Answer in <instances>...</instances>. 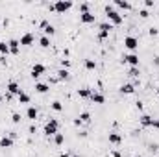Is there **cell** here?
Here are the masks:
<instances>
[{
    "label": "cell",
    "instance_id": "7bdbcfd3",
    "mask_svg": "<svg viewBox=\"0 0 159 157\" xmlns=\"http://www.w3.org/2000/svg\"><path fill=\"white\" fill-rule=\"evenodd\" d=\"M70 157H80V155H70Z\"/></svg>",
    "mask_w": 159,
    "mask_h": 157
},
{
    "label": "cell",
    "instance_id": "ab89813d",
    "mask_svg": "<svg viewBox=\"0 0 159 157\" xmlns=\"http://www.w3.org/2000/svg\"><path fill=\"white\" fill-rule=\"evenodd\" d=\"M111 157H120V152H113V153H111Z\"/></svg>",
    "mask_w": 159,
    "mask_h": 157
},
{
    "label": "cell",
    "instance_id": "e0dca14e",
    "mask_svg": "<svg viewBox=\"0 0 159 157\" xmlns=\"http://www.w3.org/2000/svg\"><path fill=\"white\" fill-rule=\"evenodd\" d=\"M109 142L111 144H120L122 142V137L119 133H109Z\"/></svg>",
    "mask_w": 159,
    "mask_h": 157
},
{
    "label": "cell",
    "instance_id": "8d00e7d4",
    "mask_svg": "<svg viewBox=\"0 0 159 157\" xmlns=\"http://www.w3.org/2000/svg\"><path fill=\"white\" fill-rule=\"evenodd\" d=\"M152 128H155V129H159V118H157V120L154 118V124H152Z\"/></svg>",
    "mask_w": 159,
    "mask_h": 157
},
{
    "label": "cell",
    "instance_id": "60d3db41",
    "mask_svg": "<svg viewBox=\"0 0 159 157\" xmlns=\"http://www.w3.org/2000/svg\"><path fill=\"white\" fill-rule=\"evenodd\" d=\"M61 157H70V155H69L67 152H63V153H61Z\"/></svg>",
    "mask_w": 159,
    "mask_h": 157
},
{
    "label": "cell",
    "instance_id": "f1b7e54d",
    "mask_svg": "<svg viewBox=\"0 0 159 157\" xmlns=\"http://www.w3.org/2000/svg\"><path fill=\"white\" fill-rule=\"evenodd\" d=\"M43 31H45V35L48 37V35H54V31H56V28L52 26V24H48V26H46V28H45Z\"/></svg>",
    "mask_w": 159,
    "mask_h": 157
},
{
    "label": "cell",
    "instance_id": "74e56055",
    "mask_svg": "<svg viewBox=\"0 0 159 157\" xmlns=\"http://www.w3.org/2000/svg\"><path fill=\"white\" fill-rule=\"evenodd\" d=\"M144 6H146V7H152V6H154V2H152V0H146Z\"/></svg>",
    "mask_w": 159,
    "mask_h": 157
},
{
    "label": "cell",
    "instance_id": "5bb4252c",
    "mask_svg": "<svg viewBox=\"0 0 159 157\" xmlns=\"http://www.w3.org/2000/svg\"><path fill=\"white\" fill-rule=\"evenodd\" d=\"M91 100H93L94 103H104V102H105V96H104V94H100V92H94V91H93Z\"/></svg>",
    "mask_w": 159,
    "mask_h": 157
},
{
    "label": "cell",
    "instance_id": "f35d334b",
    "mask_svg": "<svg viewBox=\"0 0 159 157\" xmlns=\"http://www.w3.org/2000/svg\"><path fill=\"white\" fill-rule=\"evenodd\" d=\"M74 126H81V120L80 118H74Z\"/></svg>",
    "mask_w": 159,
    "mask_h": 157
},
{
    "label": "cell",
    "instance_id": "8fae6325",
    "mask_svg": "<svg viewBox=\"0 0 159 157\" xmlns=\"http://www.w3.org/2000/svg\"><path fill=\"white\" fill-rule=\"evenodd\" d=\"M7 45H9V54H19V46H20V43H19L17 39H11Z\"/></svg>",
    "mask_w": 159,
    "mask_h": 157
},
{
    "label": "cell",
    "instance_id": "2e32d148",
    "mask_svg": "<svg viewBox=\"0 0 159 157\" xmlns=\"http://www.w3.org/2000/svg\"><path fill=\"white\" fill-rule=\"evenodd\" d=\"M35 91L39 92V94H45V92H48V83H35Z\"/></svg>",
    "mask_w": 159,
    "mask_h": 157
},
{
    "label": "cell",
    "instance_id": "b9f144b4",
    "mask_svg": "<svg viewBox=\"0 0 159 157\" xmlns=\"http://www.w3.org/2000/svg\"><path fill=\"white\" fill-rule=\"evenodd\" d=\"M133 157H143V155H133Z\"/></svg>",
    "mask_w": 159,
    "mask_h": 157
},
{
    "label": "cell",
    "instance_id": "30bf717a",
    "mask_svg": "<svg viewBox=\"0 0 159 157\" xmlns=\"http://www.w3.org/2000/svg\"><path fill=\"white\" fill-rule=\"evenodd\" d=\"M13 146V139L9 137V135H4L2 139H0V148H11Z\"/></svg>",
    "mask_w": 159,
    "mask_h": 157
},
{
    "label": "cell",
    "instance_id": "ffe728a7",
    "mask_svg": "<svg viewBox=\"0 0 159 157\" xmlns=\"http://www.w3.org/2000/svg\"><path fill=\"white\" fill-rule=\"evenodd\" d=\"M115 6L120 7V9H130V7H131V4H130V2H124V0H116Z\"/></svg>",
    "mask_w": 159,
    "mask_h": 157
},
{
    "label": "cell",
    "instance_id": "277c9868",
    "mask_svg": "<svg viewBox=\"0 0 159 157\" xmlns=\"http://www.w3.org/2000/svg\"><path fill=\"white\" fill-rule=\"evenodd\" d=\"M124 46L128 48V50H137V48H139V39L133 37V35L124 37Z\"/></svg>",
    "mask_w": 159,
    "mask_h": 157
},
{
    "label": "cell",
    "instance_id": "9a60e30c",
    "mask_svg": "<svg viewBox=\"0 0 159 157\" xmlns=\"http://www.w3.org/2000/svg\"><path fill=\"white\" fill-rule=\"evenodd\" d=\"M26 117H28L30 120H35V118H37V109H35L34 106H30V107L26 109Z\"/></svg>",
    "mask_w": 159,
    "mask_h": 157
},
{
    "label": "cell",
    "instance_id": "4dcf8cb0",
    "mask_svg": "<svg viewBox=\"0 0 159 157\" xmlns=\"http://www.w3.org/2000/svg\"><path fill=\"white\" fill-rule=\"evenodd\" d=\"M11 122H13V124H19V122H20V115H19V113H13V115H11Z\"/></svg>",
    "mask_w": 159,
    "mask_h": 157
},
{
    "label": "cell",
    "instance_id": "cb8c5ba5",
    "mask_svg": "<svg viewBox=\"0 0 159 157\" xmlns=\"http://www.w3.org/2000/svg\"><path fill=\"white\" fill-rule=\"evenodd\" d=\"M85 68L87 70H94L96 68V61L94 59H85Z\"/></svg>",
    "mask_w": 159,
    "mask_h": 157
},
{
    "label": "cell",
    "instance_id": "8992f818",
    "mask_svg": "<svg viewBox=\"0 0 159 157\" xmlns=\"http://www.w3.org/2000/svg\"><path fill=\"white\" fill-rule=\"evenodd\" d=\"M122 61L128 63V65H131V67H139V56H137V54H126L122 57Z\"/></svg>",
    "mask_w": 159,
    "mask_h": 157
},
{
    "label": "cell",
    "instance_id": "52a82bcc",
    "mask_svg": "<svg viewBox=\"0 0 159 157\" xmlns=\"http://www.w3.org/2000/svg\"><path fill=\"white\" fill-rule=\"evenodd\" d=\"M6 89H7L9 94H17V96H19L20 92H22V89L19 87V83H17V81H9L7 85H6Z\"/></svg>",
    "mask_w": 159,
    "mask_h": 157
},
{
    "label": "cell",
    "instance_id": "ee69618b",
    "mask_svg": "<svg viewBox=\"0 0 159 157\" xmlns=\"http://www.w3.org/2000/svg\"><path fill=\"white\" fill-rule=\"evenodd\" d=\"M0 102H2V94H0Z\"/></svg>",
    "mask_w": 159,
    "mask_h": 157
},
{
    "label": "cell",
    "instance_id": "d6986e66",
    "mask_svg": "<svg viewBox=\"0 0 159 157\" xmlns=\"http://www.w3.org/2000/svg\"><path fill=\"white\" fill-rule=\"evenodd\" d=\"M0 54H2V56H7L9 54V45L4 43V41H0Z\"/></svg>",
    "mask_w": 159,
    "mask_h": 157
},
{
    "label": "cell",
    "instance_id": "4fadbf2b",
    "mask_svg": "<svg viewBox=\"0 0 159 157\" xmlns=\"http://www.w3.org/2000/svg\"><path fill=\"white\" fill-rule=\"evenodd\" d=\"M91 94H93V89H89V87L78 89V96L80 98H91Z\"/></svg>",
    "mask_w": 159,
    "mask_h": 157
},
{
    "label": "cell",
    "instance_id": "e575fe53",
    "mask_svg": "<svg viewBox=\"0 0 159 157\" xmlns=\"http://www.w3.org/2000/svg\"><path fill=\"white\" fill-rule=\"evenodd\" d=\"M39 26H41V28H43V30H45V28L48 26V20H41V22H39Z\"/></svg>",
    "mask_w": 159,
    "mask_h": 157
},
{
    "label": "cell",
    "instance_id": "603a6c76",
    "mask_svg": "<svg viewBox=\"0 0 159 157\" xmlns=\"http://www.w3.org/2000/svg\"><path fill=\"white\" fill-rule=\"evenodd\" d=\"M39 45H41V46H43V48H48V46H50V37H46V35H43V37H41V39H39Z\"/></svg>",
    "mask_w": 159,
    "mask_h": 157
},
{
    "label": "cell",
    "instance_id": "f546056e",
    "mask_svg": "<svg viewBox=\"0 0 159 157\" xmlns=\"http://www.w3.org/2000/svg\"><path fill=\"white\" fill-rule=\"evenodd\" d=\"M130 76H131V78H137V76H139V67H131V68H130Z\"/></svg>",
    "mask_w": 159,
    "mask_h": 157
},
{
    "label": "cell",
    "instance_id": "6da1fadb",
    "mask_svg": "<svg viewBox=\"0 0 159 157\" xmlns=\"http://www.w3.org/2000/svg\"><path fill=\"white\" fill-rule=\"evenodd\" d=\"M105 15H107V19H109L111 24H120L122 22V15L116 11L113 6H105Z\"/></svg>",
    "mask_w": 159,
    "mask_h": 157
},
{
    "label": "cell",
    "instance_id": "d6a6232c",
    "mask_svg": "<svg viewBox=\"0 0 159 157\" xmlns=\"http://www.w3.org/2000/svg\"><path fill=\"white\" fill-rule=\"evenodd\" d=\"M139 15H141L143 19H146V17L150 15V13H148V9H141V11H139Z\"/></svg>",
    "mask_w": 159,
    "mask_h": 157
},
{
    "label": "cell",
    "instance_id": "9c48e42d",
    "mask_svg": "<svg viewBox=\"0 0 159 157\" xmlns=\"http://www.w3.org/2000/svg\"><path fill=\"white\" fill-rule=\"evenodd\" d=\"M80 20H81V22H85V24H91V22H94V20H96V15H93L91 11H89V13H81V15H80Z\"/></svg>",
    "mask_w": 159,
    "mask_h": 157
},
{
    "label": "cell",
    "instance_id": "4316f807",
    "mask_svg": "<svg viewBox=\"0 0 159 157\" xmlns=\"http://www.w3.org/2000/svg\"><path fill=\"white\" fill-rule=\"evenodd\" d=\"M19 102H20V103H30V96H28L26 92H20V94H19Z\"/></svg>",
    "mask_w": 159,
    "mask_h": 157
},
{
    "label": "cell",
    "instance_id": "d4e9b609",
    "mask_svg": "<svg viewBox=\"0 0 159 157\" xmlns=\"http://www.w3.org/2000/svg\"><path fill=\"white\" fill-rule=\"evenodd\" d=\"M111 30H113V24L111 22H102L100 24V31H107V33H109Z\"/></svg>",
    "mask_w": 159,
    "mask_h": 157
},
{
    "label": "cell",
    "instance_id": "7c38bea8",
    "mask_svg": "<svg viewBox=\"0 0 159 157\" xmlns=\"http://www.w3.org/2000/svg\"><path fill=\"white\" fill-rule=\"evenodd\" d=\"M120 92L122 94H133L135 92V85H131V83H124V85H120Z\"/></svg>",
    "mask_w": 159,
    "mask_h": 157
},
{
    "label": "cell",
    "instance_id": "ac0fdd59",
    "mask_svg": "<svg viewBox=\"0 0 159 157\" xmlns=\"http://www.w3.org/2000/svg\"><path fill=\"white\" fill-rule=\"evenodd\" d=\"M152 124H154V118L150 115H143L141 117V126H152Z\"/></svg>",
    "mask_w": 159,
    "mask_h": 157
},
{
    "label": "cell",
    "instance_id": "83f0119b",
    "mask_svg": "<svg viewBox=\"0 0 159 157\" xmlns=\"http://www.w3.org/2000/svg\"><path fill=\"white\" fill-rule=\"evenodd\" d=\"M50 107L54 109V111H63V103L56 100V102H52V103H50Z\"/></svg>",
    "mask_w": 159,
    "mask_h": 157
},
{
    "label": "cell",
    "instance_id": "7a4b0ae2",
    "mask_svg": "<svg viewBox=\"0 0 159 157\" xmlns=\"http://www.w3.org/2000/svg\"><path fill=\"white\" fill-rule=\"evenodd\" d=\"M70 7H72V2H65V0H57L54 6H50V9L56 11V13H65V11H69Z\"/></svg>",
    "mask_w": 159,
    "mask_h": 157
},
{
    "label": "cell",
    "instance_id": "ba28073f",
    "mask_svg": "<svg viewBox=\"0 0 159 157\" xmlns=\"http://www.w3.org/2000/svg\"><path fill=\"white\" fill-rule=\"evenodd\" d=\"M34 33H24L22 37H20V41H19V43L20 45H22V46H30V45H34Z\"/></svg>",
    "mask_w": 159,
    "mask_h": 157
},
{
    "label": "cell",
    "instance_id": "3957f363",
    "mask_svg": "<svg viewBox=\"0 0 159 157\" xmlns=\"http://www.w3.org/2000/svg\"><path fill=\"white\" fill-rule=\"evenodd\" d=\"M57 128H59V122L56 118H50L46 124H45V135H48V137H52V135L57 133Z\"/></svg>",
    "mask_w": 159,
    "mask_h": 157
},
{
    "label": "cell",
    "instance_id": "44dd1931",
    "mask_svg": "<svg viewBox=\"0 0 159 157\" xmlns=\"http://www.w3.org/2000/svg\"><path fill=\"white\" fill-rule=\"evenodd\" d=\"M78 118L81 120V124H83V122L87 124V122H91V113H87V111H83V113H80V117H78Z\"/></svg>",
    "mask_w": 159,
    "mask_h": 157
},
{
    "label": "cell",
    "instance_id": "d590c367",
    "mask_svg": "<svg viewBox=\"0 0 159 157\" xmlns=\"http://www.w3.org/2000/svg\"><path fill=\"white\" fill-rule=\"evenodd\" d=\"M157 33H159L157 28H150V35H157Z\"/></svg>",
    "mask_w": 159,
    "mask_h": 157
},
{
    "label": "cell",
    "instance_id": "484cf974",
    "mask_svg": "<svg viewBox=\"0 0 159 157\" xmlns=\"http://www.w3.org/2000/svg\"><path fill=\"white\" fill-rule=\"evenodd\" d=\"M54 142L56 144H63V142H65V135H63V133H56L54 135Z\"/></svg>",
    "mask_w": 159,
    "mask_h": 157
},
{
    "label": "cell",
    "instance_id": "7402d4cb",
    "mask_svg": "<svg viewBox=\"0 0 159 157\" xmlns=\"http://www.w3.org/2000/svg\"><path fill=\"white\" fill-rule=\"evenodd\" d=\"M69 78V70L67 68H59L57 70V80H67Z\"/></svg>",
    "mask_w": 159,
    "mask_h": 157
},
{
    "label": "cell",
    "instance_id": "1f68e13d",
    "mask_svg": "<svg viewBox=\"0 0 159 157\" xmlns=\"http://www.w3.org/2000/svg\"><path fill=\"white\" fill-rule=\"evenodd\" d=\"M80 9H81V13H89V4H85V2H83V4L80 6Z\"/></svg>",
    "mask_w": 159,
    "mask_h": 157
},
{
    "label": "cell",
    "instance_id": "5b68a950",
    "mask_svg": "<svg viewBox=\"0 0 159 157\" xmlns=\"http://www.w3.org/2000/svg\"><path fill=\"white\" fill-rule=\"evenodd\" d=\"M46 67L43 65V63H35L34 67H31V78H39L41 74H45Z\"/></svg>",
    "mask_w": 159,
    "mask_h": 157
},
{
    "label": "cell",
    "instance_id": "f6af8a7d",
    "mask_svg": "<svg viewBox=\"0 0 159 157\" xmlns=\"http://www.w3.org/2000/svg\"><path fill=\"white\" fill-rule=\"evenodd\" d=\"M157 94H159V89H157Z\"/></svg>",
    "mask_w": 159,
    "mask_h": 157
},
{
    "label": "cell",
    "instance_id": "836d02e7",
    "mask_svg": "<svg viewBox=\"0 0 159 157\" xmlns=\"http://www.w3.org/2000/svg\"><path fill=\"white\" fill-rule=\"evenodd\" d=\"M61 65H63V68H69V67H70V61H69V59H63Z\"/></svg>",
    "mask_w": 159,
    "mask_h": 157
}]
</instances>
